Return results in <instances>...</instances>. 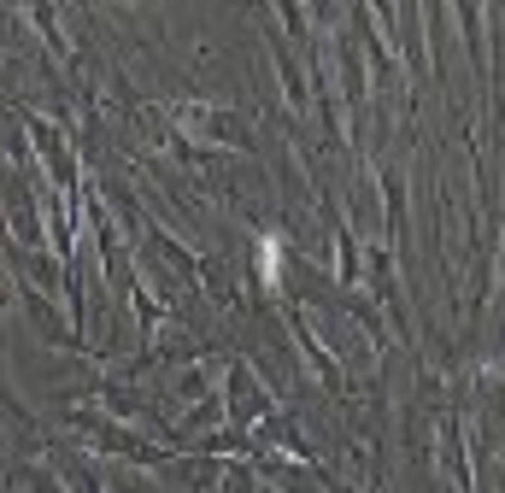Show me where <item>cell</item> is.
I'll use <instances>...</instances> for the list:
<instances>
[{"label":"cell","mask_w":505,"mask_h":493,"mask_svg":"<svg viewBox=\"0 0 505 493\" xmlns=\"http://www.w3.org/2000/svg\"><path fill=\"white\" fill-rule=\"evenodd\" d=\"M258 265H265V282H276V235L265 241V258H258Z\"/></svg>","instance_id":"1"}]
</instances>
